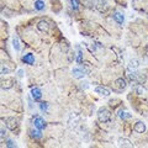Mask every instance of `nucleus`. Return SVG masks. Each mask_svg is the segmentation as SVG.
Masks as SVG:
<instances>
[{"label":"nucleus","instance_id":"f257e3e1","mask_svg":"<svg viewBox=\"0 0 148 148\" xmlns=\"http://www.w3.org/2000/svg\"><path fill=\"white\" fill-rule=\"evenodd\" d=\"M111 119V112L106 108H100L98 110V120L100 122H109Z\"/></svg>","mask_w":148,"mask_h":148},{"label":"nucleus","instance_id":"f03ea898","mask_svg":"<svg viewBox=\"0 0 148 148\" xmlns=\"http://www.w3.org/2000/svg\"><path fill=\"white\" fill-rule=\"evenodd\" d=\"M130 79L133 80V82H137L140 83V84H142V83L146 82V75L143 73H140V72H131V74H128Z\"/></svg>","mask_w":148,"mask_h":148},{"label":"nucleus","instance_id":"7ed1b4c3","mask_svg":"<svg viewBox=\"0 0 148 148\" xmlns=\"http://www.w3.org/2000/svg\"><path fill=\"white\" fill-rule=\"evenodd\" d=\"M96 10H98L99 12L101 14H104L109 10V4L106 0H98V3H96Z\"/></svg>","mask_w":148,"mask_h":148},{"label":"nucleus","instance_id":"20e7f679","mask_svg":"<svg viewBox=\"0 0 148 148\" xmlns=\"http://www.w3.org/2000/svg\"><path fill=\"white\" fill-rule=\"evenodd\" d=\"M34 126L37 127V128H40V130H43L46 126H47V123H46V121H45L42 117L36 116V117L34 119Z\"/></svg>","mask_w":148,"mask_h":148},{"label":"nucleus","instance_id":"39448f33","mask_svg":"<svg viewBox=\"0 0 148 148\" xmlns=\"http://www.w3.org/2000/svg\"><path fill=\"white\" fill-rule=\"evenodd\" d=\"M6 126L9 130H11V131H14V130H16L17 126H18V121L15 119V117H9L6 119Z\"/></svg>","mask_w":148,"mask_h":148},{"label":"nucleus","instance_id":"423d86ee","mask_svg":"<svg viewBox=\"0 0 148 148\" xmlns=\"http://www.w3.org/2000/svg\"><path fill=\"white\" fill-rule=\"evenodd\" d=\"M95 92H96V94H100L101 96H110V94H111L108 88L101 86V85H98L95 88Z\"/></svg>","mask_w":148,"mask_h":148},{"label":"nucleus","instance_id":"0eeeda50","mask_svg":"<svg viewBox=\"0 0 148 148\" xmlns=\"http://www.w3.org/2000/svg\"><path fill=\"white\" fill-rule=\"evenodd\" d=\"M37 29L42 32H48L49 31V24L46 20H41L38 24H37Z\"/></svg>","mask_w":148,"mask_h":148},{"label":"nucleus","instance_id":"6e6552de","mask_svg":"<svg viewBox=\"0 0 148 148\" xmlns=\"http://www.w3.org/2000/svg\"><path fill=\"white\" fill-rule=\"evenodd\" d=\"M31 96L35 101H38L41 99V96H42V92H41V90L38 89V88H32L31 89Z\"/></svg>","mask_w":148,"mask_h":148},{"label":"nucleus","instance_id":"1a4fd4ad","mask_svg":"<svg viewBox=\"0 0 148 148\" xmlns=\"http://www.w3.org/2000/svg\"><path fill=\"white\" fill-rule=\"evenodd\" d=\"M138 67H140V62H138L137 59H131V61L128 62V66H127V68H128V71H130V72H135V71H137Z\"/></svg>","mask_w":148,"mask_h":148},{"label":"nucleus","instance_id":"9d476101","mask_svg":"<svg viewBox=\"0 0 148 148\" xmlns=\"http://www.w3.org/2000/svg\"><path fill=\"white\" fill-rule=\"evenodd\" d=\"M115 88L117 90H123L126 88V80L123 78H119V79L115 80Z\"/></svg>","mask_w":148,"mask_h":148},{"label":"nucleus","instance_id":"9b49d317","mask_svg":"<svg viewBox=\"0 0 148 148\" xmlns=\"http://www.w3.org/2000/svg\"><path fill=\"white\" fill-rule=\"evenodd\" d=\"M112 17H114V20L116 21L119 25H122V24H123V21H125L123 14H121L120 11H115V12H114V15H112Z\"/></svg>","mask_w":148,"mask_h":148},{"label":"nucleus","instance_id":"f8f14e48","mask_svg":"<svg viewBox=\"0 0 148 148\" xmlns=\"http://www.w3.org/2000/svg\"><path fill=\"white\" fill-rule=\"evenodd\" d=\"M72 74H73L74 78H77V79H82V78H84V75H85L84 71L80 68H74L72 71Z\"/></svg>","mask_w":148,"mask_h":148},{"label":"nucleus","instance_id":"ddd939ff","mask_svg":"<svg viewBox=\"0 0 148 148\" xmlns=\"http://www.w3.org/2000/svg\"><path fill=\"white\" fill-rule=\"evenodd\" d=\"M22 62L26 63V64H30V66H32V64L35 63V57L32 53H27L25 54L24 57H22Z\"/></svg>","mask_w":148,"mask_h":148},{"label":"nucleus","instance_id":"4468645a","mask_svg":"<svg viewBox=\"0 0 148 148\" xmlns=\"http://www.w3.org/2000/svg\"><path fill=\"white\" fill-rule=\"evenodd\" d=\"M133 130L137 132V133H143L146 131V125L143 123L142 121H138V122H136V125H135V127H133Z\"/></svg>","mask_w":148,"mask_h":148},{"label":"nucleus","instance_id":"2eb2a0df","mask_svg":"<svg viewBox=\"0 0 148 148\" xmlns=\"http://www.w3.org/2000/svg\"><path fill=\"white\" fill-rule=\"evenodd\" d=\"M12 85H14V80L12 79H5V80L1 82V88L3 89H5V90L11 89Z\"/></svg>","mask_w":148,"mask_h":148},{"label":"nucleus","instance_id":"dca6fc26","mask_svg":"<svg viewBox=\"0 0 148 148\" xmlns=\"http://www.w3.org/2000/svg\"><path fill=\"white\" fill-rule=\"evenodd\" d=\"M119 146L120 147H128V148H131L132 143H131V141H130L128 138H120V140H119Z\"/></svg>","mask_w":148,"mask_h":148},{"label":"nucleus","instance_id":"f3484780","mask_svg":"<svg viewBox=\"0 0 148 148\" xmlns=\"http://www.w3.org/2000/svg\"><path fill=\"white\" fill-rule=\"evenodd\" d=\"M132 90L135 91V94H137V95H143V92H145V89H143V86L138 83V84H136V85H133V88H132Z\"/></svg>","mask_w":148,"mask_h":148},{"label":"nucleus","instance_id":"a211bd4d","mask_svg":"<svg viewBox=\"0 0 148 148\" xmlns=\"http://www.w3.org/2000/svg\"><path fill=\"white\" fill-rule=\"evenodd\" d=\"M119 117L121 119V120H128V119L132 117V115L130 114V112H127V111L120 110V111H119Z\"/></svg>","mask_w":148,"mask_h":148},{"label":"nucleus","instance_id":"6ab92c4d","mask_svg":"<svg viewBox=\"0 0 148 148\" xmlns=\"http://www.w3.org/2000/svg\"><path fill=\"white\" fill-rule=\"evenodd\" d=\"M31 136L34 138H41L42 137V133H41V130L35 127L34 130H31Z\"/></svg>","mask_w":148,"mask_h":148},{"label":"nucleus","instance_id":"aec40b11","mask_svg":"<svg viewBox=\"0 0 148 148\" xmlns=\"http://www.w3.org/2000/svg\"><path fill=\"white\" fill-rule=\"evenodd\" d=\"M82 64H83V71H84V73L89 75V74L91 73V64L88 63V62H84V63H82Z\"/></svg>","mask_w":148,"mask_h":148},{"label":"nucleus","instance_id":"412c9836","mask_svg":"<svg viewBox=\"0 0 148 148\" xmlns=\"http://www.w3.org/2000/svg\"><path fill=\"white\" fill-rule=\"evenodd\" d=\"M35 9L36 10H43L45 9V3L42 0H36L35 1Z\"/></svg>","mask_w":148,"mask_h":148},{"label":"nucleus","instance_id":"4be33fe9","mask_svg":"<svg viewBox=\"0 0 148 148\" xmlns=\"http://www.w3.org/2000/svg\"><path fill=\"white\" fill-rule=\"evenodd\" d=\"M69 5L73 10H78L79 9V0H69Z\"/></svg>","mask_w":148,"mask_h":148},{"label":"nucleus","instance_id":"5701e85b","mask_svg":"<svg viewBox=\"0 0 148 148\" xmlns=\"http://www.w3.org/2000/svg\"><path fill=\"white\" fill-rule=\"evenodd\" d=\"M12 47L15 48V51H20V42H18V38L16 36L12 37Z\"/></svg>","mask_w":148,"mask_h":148},{"label":"nucleus","instance_id":"b1692460","mask_svg":"<svg viewBox=\"0 0 148 148\" xmlns=\"http://www.w3.org/2000/svg\"><path fill=\"white\" fill-rule=\"evenodd\" d=\"M84 4L86 5V8H89V9H94V6H96V4H94L92 0H84Z\"/></svg>","mask_w":148,"mask_h":148},{"label":"nucleus","instance_id":"393cba45","mask_svg":"<svg viewBox=\"0 0 148 148\" xmlns=\"http://www.w3.org/2000/svg\"><path fill=\"white\" fill-rule=\"evenodd\" d=\"M75 61H77V63H83V53L80 52V51H78Z\"/></svg>","mask_w":148,"mask_h":148},{"label":"nucleus","instance_id":"a878e982","mask_svg":"<svg viewBox=\"0 0 148 148\" xmlns=\"http://www.w3.org/2000/svg\"><path fill=\"white\" fill-rule=\"evenodd\" d=\"M40 108H41V110H42V111H47L48 110V104L47 103H41Z\"/></svg>","mask_w":148,"mask_h":148},{"label":"nucleus","instance_id":"bb28decb","mask_svg":"<svg viewBox=\"0 0 148 148\" xmlns=\"http://www.w3.org/2000/svg\"><path fill=\"white\" fill-rule=\"evenodd\" d=\"M9 72H10V71H9V68H6V67H1V74H3V75H4V74H9Z\"/></svg>","mask_w":148,"mask_h":148},{"label":"nucleus","instance_id":"cd10ccee","mask_svg":"<svg viewBox=\"0 0 148 148\" xmlns=\"http://www.w3.org/2000/svg\"><path fill=\"white\" fill-rule=\"evenodd\" d=\"M6 147H10V148H14V147H16V145L12 141H8L6 142Z\"/></svg>","mask_w":148,"mask_h":148},{"label":"nucleus","instance_id":"c85d7f7f","mask_svg":"<svg viewBox=\"0 0 148 148\" xmlns=\"http://www.w3.org/2000/svg\"><path fill=\"white\" fill-rule=\"evenodd\" d=\"M5 136V130H4V127H1V138Z\"/></svg>","mask_w":148,"mask_h":148}]
</instances>
